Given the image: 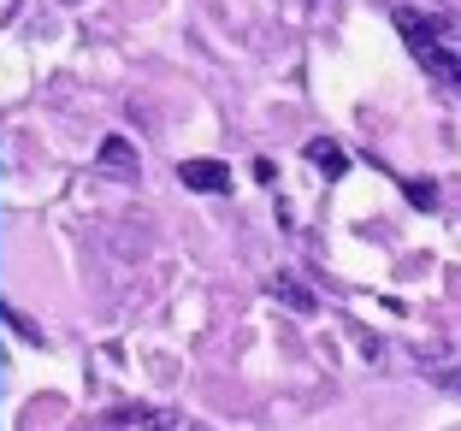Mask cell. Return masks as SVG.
<instances>
[{
    "mask_svg": "<svg viewBox=\"0 0 461 431\" xmlns=\"http://www.w3.org/2000/svg\"><path fill=\"white\" fill-rule=\"evenodd\" d=\"M0 13H13V0H0Z\"/></svg>",
    "mask_w": 461,
    "mask_h": 431,
    "instance_id": "9c48e42d",
    "label": "cell"
},
{
    "mask_svg": "<svg viewBox=\"0 0 461 431\" xmlns=\"http://www.w3.org/2000/svg\"><path fill=\"white\" fill-rule=\"evenodd\" d=\"M438 384H444V391H456V396H461V373H438Z\"/></svg>",
    "mask_w": 461,
    "mask_h": 431,
    "instance_id": "ba28073f",
    "label": "cell"
},
{
    "mask_svg": "<svg viewBox=\"0 0 461 431\" xmlns=\"http://www.w3.org/2000/svg\"><path fill=\"white\" fill-rule=\"evenodd\" d=\"M101 431H119V426H101ZM131 431H172V419H166V414H154V408H149V414L136 408V414H131Z\"/></svg>",
    "mask_w": 461,
    "mask_h": 431,
    "instance_id": "8992f818",
    "label": "cell"
},
{
    "mask_svg": "<svg viewBox=\"0 0 461 431\" xmlns=\"http://www.w3.org/2000/svg\"><path fill=\"white\" fill-rule=\"evenodd\" d=\"M184 184L202 195H225L230 189V166L225 160H184Z\"/></svg>",
    "mask_w": 461,
    "mask_h": 431,
    "instance_id": "7a4b0ae2",
    "label": "cell"
},
{
    "mask_svg": "<svg viewBox=\"0 0 461 431\" xmlns=\"http://www.w3.org/2000/svg\"><path fill=\"white\" fill-rule=\"evenodd\" d=\"M391 18H396V36L408 41V54L420 59L444 89L461 94V13H449L438 0H402Z\"/></svg>",
    "mask_w": 461,
    "mask_h": 431,
    "instance_id": "6da1fadb",
    "label": "cell"
},
{
    "mask_svg": "<svg viewBox=\"0 0 461 431\" xmlns=\"http://www.w3.org/2000/svg\"><path fill=\"white\" fill-rule=\"evenodd\" d=\"M408 202H414V207H426V213H432V207H438V189H432V184H408Z\"/></svg>",
    "mask_w": 461,
    "mask_h": 431,
    "instance_id": "52a82bcc",
    "label": "cell"
},
{
    "mask_svg": "<svg viewBox=\"0 0 461 431\" xmlns=\"http://www.w3.org/2000/svg\"><path fill=\"white\" fill-rule=\"evenodd\" d=\"M101 166H113V172H131V166H136L131 142H124V136H107V142H101Z\"/></svg>",
    "mask_w": 461,
    "mask_h": 431,
    "instance_id": "5b68a950",
    "label": "cell"
},
{
    "mask_svg": "<svg viewBox=\"0 0 461 431\" xmlns=\"http://www.w3.org/2000/svg\"><path fill=\"white\" fill-rule=\"evenodd\" d=\"M308 160H313V172H326V177H343V172H349V154H343L331 136H313V142H308Z\"/></svg>",
    "mask_w": 461,
    "mask_h": 431,
    "instance_id": "3957f363",
    "label": "cell"
},
{
    "mask_svg": "<svg viewBox=\"0 0 461 431\" xmlns=\"http://www.w3.org/2000/svg\"><path fill=\"white\" fill-rule=\"evenodd\" d=\"M272 296L285 301V308H290V313H313V308H320V301H313V290H308V283H296V278H285V272H278V278H272Z\"/></svg>",
    "mask_w": 461,
    "mask_h": 431,
    "instance_id": "277c9868",
    "label": "cell"
}]
</instances>
